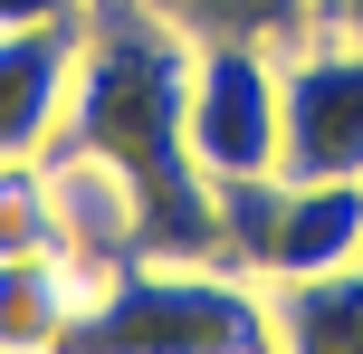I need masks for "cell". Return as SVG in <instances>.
<instances>
[{"label":"cell","instance_id":"obj_12","mask_svg":"<svg viewBox=\"0 0 363 354\" xmlns=\"http://www.w3.org/2000/svg\"><path fill=\"white\" fill-rule=\"evenodd\" d=\"M306 29H345V38H363V0H306Z\"/></svg>","mask_w":363,"mask_h":354},{"label":"cell","instance_id":"obj_3","mask_svg":"<svg viewBox=\"0 0 363 354\" xmlns=\"http://www.w3.org/2000/svg\"><path fill=\"white\" fill-rule=\"evenodd\" d=\"M277 38H191V134L201 182H239V172H277Z\"/></svg>","mask_w":363,"mask_h":354},{"label":"cell","instance_id":"obj_8","mask_svg":"<svg viewBox=\"0 0 363 354\" xmlns=\"http://www.w3.org/2000/svg\"><path fill=\"white\" fill-rule=\"evenodd\" d=\"M86 306V268L67 249H38V259H0V345L10 354H57Z\"/></svg>","mask_w":363,"mask_h":354},{"label":"cell","instance_id":"obj_1","mask_svg":"<svg viewBox=\"0 0 363 354\" xmlns=\"http://www.w3.org/2000/svg\"><path fill=\"white\" fill-rule=\"evenodd\" d=\"M182 106H191V38L153 19L144 0H86L77 10V106L57 144L125 172L144 259H220L211 182L191 163Z\"/></svg>","mask_w":363,"mask_h":354},{"label":"cell","instance_id":"obj_10","mask_svg":"<svg viewBox=\"0 0 363 354\" xmlns=\"http://www.w3.org/2000/svg\"><path fill=\"white\" fill-rule=\"evenodd\" d=\"M57 249V192H48V153L0 163V259H38Z\"/></svg>","mask_w":363,"mask_h":354},{"label":"cell","instance_id":"obj_2","mask_svg":"<svg viewBox=\"0 0 363 354\" xmlns=\"http://www.w3.org/2000/svg\"><path fill=\"white\" fill-rule=\"evenodd\" d=\"M57 354H268V287L220 259H125L86 287Z\"/></svg>","mask_w":363,"mask_h":354},{"label":"cell","instance_id":"obj_4","mask_svg":"<svg viewBox=\"0 0 363 354\" xmlns=\"http://www.w3.org/2000/svg\"><path fill=\"white\" fill-rule=\"evenodd\" d=\"M277 172L287 182H335L363 172V38L306 29L277 57Z\"/></svg>","mask_w":363,"mask_h":354},{"label":"cell","instance_id":"obj_7","mask_svg":"<svg viewBox=\"0 0 363 354\" xmlns=\"http://www.w3.org/2000/svg\"><path fill=\"white\" fill-rule=\"evenodd\" d=\"M268 354H363V259L268 278Z\"/></svg>","mask_w":363,"mask_h":354},{"label":"cell","instance_id":"obj_13","mask_svg":"<svg viewBox=\"0 0 363 354\" xmlns=\"http://www.w3.org/2000/svg\"><path fill=\"white\" fill-rule=\"evenodd\" d=\"M0 354H10V345H0Z\"/></svg>","mask_w":363,"mask_h":354},{"label":"cell","instance_id":"obj_6","mask_svg":"<svg viewBox=\"0 0 363 354\" xmlns=\"http://www.w3.org/2000/svg\"><path fill=\"white\" fill-rule=\"evenodd\" d=\"M363 259V172L335 182H287L277 192V240H268V278H306V268H354Z\"/></svg>","mask_w":363,"mask_h":354},{"label":"cell","instance_id":"obj_9","mask_svg":"<svg viewBox=\"0 0 363 354\" xmlns=\"http://www.w3.org/2000/svg\"><path fill=\"white\" fill-rule=\"evenodd\" d=\"M182 38H306V0H144Z\"/></svg>","mask_w":363,"mask_h":354},{"label":"cell","instance_id":"obj_5","mask_svg":"<svg viewBox=\"0 0 363 354\" xmlns=\"http://www.w3.org/2000/svg\"><path fill=\"white\" fill-rule=\"evenodd\" d=\"M67 106H77V19L0 29V163L48 153L67 134Z\"/></svg>","mask_w":363,"mask_h":354},{"label":"cell","instance_id":"obj_11","mask_svg":"<svg viewBox=\"0 0 363 354\" xmlns=\"http://www.w3.org/2000/svg\"><path fill=\"white\" fill-rule=\"evenodd\" d=\"M86 0H0V29H48V19H77Z\"/></svg>","mask_w":363,"mask_h":354}]
</instances>
